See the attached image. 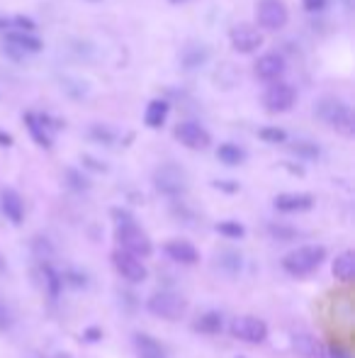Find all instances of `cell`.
<instances>
[{
	"label": "cell",
	"mask_w": 355,
	"mask_h": 358,
	"mask_svg": "<svg viewBox=\"0 0 355 358\" xmlns=\"http://www.w3.org/2000/svg\"><path fill=\"white\" fill-rule=\"evenodd\" d=\"M112 217H115V222H117L115 239H117V244L122 246L120 251H127V253H132V256H136V258L151 256V251H154V246H151V239L146 237V232L141 230L139 225H136L134 217H132L127 210H120V207H115V210H112Z\"/></svg>",
	"instance_id": "obj_1"
},
{
	"label": "cell",
	"mask_w": 355,
	"mask_h": 358,
	"mask_svg": "<svg viewBox=\"0 0 355 358\" xmlns=\"http://www.w3.org/2000/svg\"><path fill=\"white\" fill-rule=\"evenodd\" d=\"M326 258V248L322 244H307V246H299L294 251H290L287 256L283 258V268L290 273V276H309L312 271H317L319 266Z\"/></svg>",
	"instance_id": "obj_2"
},
{
	"label": "cell",
	"mask_w": 355,
	"mask_h": 358,
	"mask_svg": "<svg viewBox=\"0 0 355 358\" xmlns=\"http://www.w3.org/2000/svg\"><path fill=\"white\" fill-rule=\"evenodd\" d=\"M317 115L333 127L336 132L351 137L353 134V112L348 107V103H343L341 98H322L317 105Z\"/></svg>",
	"instance_id": "obj_3"
},
{
	"label": "cell",
	"mask_w": 355,
	"mask_h": 358,
	"mask_svg": "<svg viewBox=\"0 0 355 358\" xmlns=\"http://www.w3.org/2000/svg\"><path fill=\"white\" fill-rule=\"evenodd\" d=\"M146 310H149L154 317H161V320H180L187 310V300L178 295V292L161 290L149 297Z\"/></svg>",
	"instance_id": "obj_4"
},
{
	"label": "cell",
	"mask_w": 355,
	"mask_h": 358,
	"mask_svg": "<svg viewBox=\"0 0 355 358\" xmlns=\"http://www.w3.org/2000/svg\"><path fill=\"white\" fill-rule=\"evenodd\" d=\"M154 186H156V191L168 197L182 195L187 188L185 171H182L180 166H175V163H164V166L154 173Z\"/></svg>",
	"instance_id": "obj_5"
},
{
	"label": "cell",
	"mask_w": 355,
	"mask_h": 358,
	"mask_svg": "<svg viewBox=\"0 0 355 358\" xmlns=\"http://www.w3.org/2000/svg\"><path fill=\"white\" fill-rule=\"evenodd\" d=\"M255 17H258V24L263 29H270V32H278L287 24L290 13L287 5L283 0H260L255 5Z\"/></svg>",
	"instance_id": "obj_6"
},
{
	"label": "cell",
	"mask_w": 355,
	"mask_h": 358,
	"mask_svg": "<svg viewBox=\"0 0 355 358\" xmlns=\"http://www.w3.org/2000/svg\"><path fill=\"white\" fill-rule=\"evenodd\" d=\"M231 336H236L239 341H246V344H263L265 336H268V325L258 317H251V315H244V317H236L229 327Z\"/></svg>",
	"instance_id": "obj_7"
},
{
	"label": "cell",
	"mask_w": 355,
	"mask_h": 358,
	"mask_svg": "<svg viewBox=\"0 0 355 358\" xmlns=\"http://www.w3.org/2000/svg\"><path fill=\"white\" fill-rule=\"evenodd\" d=\"M229 42L239 54H253L263 47V34H260L258 27H253V24L241 22V24H234V27H231Z\"/></svg>",
	"instance_id": "obj_8"
},
{
	"label": "cell",
	"mask_w": 355,
	"mask_h": 358,
	"mask_svg": "<svg viewBox=\"0 0 355 358\" xmlns=\"http://www.w3.org/2000/svg\"><path fill=\"white\" fill-rule=\"evenodd\" d=\"M175 139L182 144V147L192 149V151H202V149H207L212 144V137L210 132H207L202 124L197 122H180L175 127Z\"/></svg>",
	"instance_id": "obj_9"
},
{
	"label": "cell",
	"mask_w": 355,
	"mask_h": 358,
	"mask_svg": "<svg viewBox=\"0 0 355 358\" xmlns=\"http://www.w3.org/2000/svg\"><path fill=\"white\" fill-rule=\"evenodd\" d=\"M294 100H297V93H294V88L287 86V83H275V86H270L268 91L263 93V105H265V110H270V112L292 110Z\"/></svg>",
	"instance_id": "obj_10"
},
{
	"label": "cell",
	"mask_w": 355,
	"mask_h": 358,
	"mask_svg": "<svg viewBox=\"0 0 355 358\" xmlns=\"http://www.w3.org/2000/svg\"><path fill=\"white\" fill-rule=\"evenodd\" d=\"M112 266H115V271L129 283H141V281H146V276H149L144 263H141L136 256H132V253H127V251H115V253H112Z\"/></svg>",
	"instance_id": "obj_11"
},
{
	"label": "cell",
	"mask_w": 355,
	"mask_h": 358,
	"mask_svg": "<svg viewBox=\"0 0 355 358\" xmlns=\"http://www.w3.org/2000/svg\"><path fill=\"white\" fill-rule=\"evenodd\" d=\"M285 66H287V64H285L283 54L268 52V54H263V57H258V61L253 64V73L260 81H278L285 73Z\"/></svg>",
	"instance_id": "obj_12"
},
{
	"label": "cell",
	"mask_w": 355,
	"mask_h": 358,
	"mask_svg": "<svg viewBox=\"0 0 355 358\" xmlns=\"http://www.w3.org/2000/svg\"><path fill=\"white\" fill-rule=\"evenodd\" d=\"M3 42H5V47H8L13 54H37L39 49H42V42H39L34 34L19 32V29L3 34Z\"/></svg>",
	"instance_id": "obj_13"
},
{
	"label": "cell",
	"mask_w": 355,
	"mask_h": 358,
	"mask_svg": "<svg viewBox=\"0 0 355 358\" xmlns=\"http://www.w3.org/2000/svg\"><path fill=\"white\" fill-rule=\"evenodd\" d=\"M0 207H3V215L8 217L13 225H22V217H24V202L19 197L17 191L13 188H5L0 193Z\"/></svg>",
	"instance_id": "obj_14"
},
{
	"label": "cell",
	"mask_w": 355,
	"mask_h": 358,
	"mask_svg": "<svg viewBox=\"0 0 355 358\" xmlns=\"http://www.w3.org/2000/svg\"><path fill=\"white\" fill-rule=\"evenodd\" d=\"M314 197L304 195V193H283V195L275 197V210L280 212H304L312 210Z\"/></svg>",
	"instance_id": "obj_15"
},
{
	"label": "cell",
	"mask_w": 355,
	"mask_h": 358,
	"mask_svg": "<svg viewBox=\"0 0 355 358\" xmlns=\"http://www.w3.org/2000/svg\"><path fill=\"white\" fill-rule=\"evenodd\" d=\"M166 256L173 258L175 263H182V266H192V263L200 261V251H197L192 244L180 241V239L166 244Z\"/></svg>",
	"instance_id": "obj_16"
},
{
	"label": "cell",
	"mask_w": 355,
	"mask_h": 358,
	"mask_svg": "<svg viewBox=\"0 0 355 358\" xmlns=\"http://www.w3.org/2000/svg\"><path fill=\"white\" fill-rule=\"evenodd\" d=\"M24 124H27L29 134H32V139L39 144V147L52 149V134H49L47 124H44V117L34 115V112H27V115H24Z\"/></svg>",
	"instance_id": "obj_17"
},
{
	"label": "cell",
	"mask_w": 355,
	"mask_h": 358,
	"mask_svg": "<svg viewBox=\"0 0 355 358\" xmlns=\"http://www.w3.org/2000/svg\"><path fill=\"white\" fill-rule=\"evenodd\" d=\"M134 349L139 358H168L164 346L149 334H134Z\"/></svg>",
	"instance_id": "obj_18"
},
{
	"label": "cell",
	"mask_w": 355,
	"mask_h": 358,
	"mask_svg": "<svg viewBox=\"0 0 355 358\" xmlns=\"http://www.w3.org/2000/svg\"><path fill=\"white\" fill-rule=\"evenodd\" d=\"M292 346H294V351H297L299 356H304V358H319V356H322V346H319V341L314 339L312 334H307V331H294V334H292Z\"/></svg>",
	"instance_id": "obj_19"
},
{
	"label": "cell",
	"mask_w": 355,
	"mask_h": 358,
	"mask_svg": "<svg viewBox=\"0 0 355 358\" xmlns=\"http://www.w3.org/2000/svg\"><path fill=\"white\" fill-rule=\"evenodd\" d=\"M333 276L341 283H353L355 278V253L353 251H343L336 256L333 261Z\"/></svg>",
	"instance_id": "obj_20"
},
{
	"label": "cell",
	"mask_w": 355,
	"mask_h": 358,
	"mask_svg": "<svg viewBox=\"0 0 355 358\" xmlns=\"http://www.w3.org/2000/svg\"><path fill=\"white\" fill-rule=\"evenodd\" d=\"M216 266H219V271H224L226 276H236V273L241 271V266H244V261H241L239 251L224 248V251L216 253Z\"/></svg>",
	"instance_id": "obj_21"
},
{
	"label": "cell",
	"mask_w": 355,
	"mask_h": 358,
	"mask_svg": "<svg viewBox=\"0 0 355 358\" xmlns=\"http://www.w3.org/2000/svg\"><path fill=\"white\" fill-rule=\"evenodd\" d=\"M166 117H168V103H166V100H151L149 107H146L144 122L149 124L151 129H159V127H164Z\"/></svg>",
	"instance_id": "obj_22"
},
{
	"label": "cell",
	"mask_w": 355,
	"mask_h": 358,
	"mask_svg": "<svg viewBox=\"0 0 355 358\" xmlns=\"http://www.w3.org/2000/svg\"><path fill=\"white\" fill-rule=\"evenodd\" d=\"M216 158L221 163H226V166H239V163H244L246 151L241 147H236V144H221L216 149Z\"/></svg>",
	"instance_id": "obj_23"
},
{
	"label": "cell",
	"mask_w": 355,
	"mask_h": 358,
	"mask_svg": "<svg viewBox=\"0 0 355 358\" xmlns=\"http://www.w3.org/2000/svg\"><path fill=\"white\" fill-rule=\"evenodd\" d=\"M180 61L185 68H200L202 64L207 61V47H202V44H190V47L182 52Z\"/></svg>",
	"instance_id": "obj_24"
},
{
	"label": "cell",
	"mask_w": 355,
	"mask_h": 358,
	"mask_svg": "<svg viewBox=\"0 0 355 358\" xmlns=\"http://www.w3.org/2000/svg\"><path fill=\"white\" fill-rule=\"evenodd\" d=\"M195 329L202 331V334H219L221 331V315L219 312H205V315L195 322Z\"/></svg>",
	"instance_id": "obj_25"
},
{
	"label": "cell",
	"mask_w": 355,
	"mask_h": 358,
	"mask_svg": "<svg viewBox=\"0 0 355 358\" xmlns=\"http://www.w3.org/2000/svg\"><path fill=\"white\" fill-rule=\"evenodd\" d=\"M44 281H47V288H49V295L52 297H56L58 292H61V285H63V281H61V273H56L54 271L49 263H44Z\"/></svg>",
	"instance_id": "obj_26"
},
{
	"label": "cell",
	"mask_w": 355,
	"mask_h": 358,
	"mask_svg": "<svg viewBox=\"0 0 355 358\" xmlns=\"http://www.w3.org/2000/svg\"><path fill=\"white\" fill-rule=\"evenodd\" d=\"M32 248H34V256L37 258H52L54 256V246H52V241H49L47 237H34V241H32Z\"/></svg>",
	"instance_id": "obj_27"
},
{
	"label": "cell",
	"mask_w": 355,
	"mask_h": 358,
	"mask_svg": "<svg viewBox=\"0 0 355 358\" xmlns=\"http://www.w3.org/2000/svg\"><path fill=\"white\" fill-rule=\"evenodd\" d=\"M219 234H224V237H229V239H241L246 234V230H244V225H239V222H219V225L214 227Z\"/></svg>",
	"instance_id": "obj_28"
},
{
	"label": "cell",
	"mask_w": 355,
	"mask_h": 358,
	"mask_svg": "<svg viewBox=\"0 0 355 358\" xmlns=\"http://www.w3.org/2000/svg\"><path fill=\"white\" fill-rule=\"evenodd\" d=\"M258 137L263 139V142L280 144V142H285V139H287V132H285V129H280V127H263V129H258Z\"/></svg>",
	"instance_id": "obj_29"
},
{
	"label": "cell",
	"mask_w": 355,
	"mask_h": 358,
	"mask_svg": "<svg viewBox=\"0 0 355 358\" xmlns=\"http://www.w3.org/2000/svg\"><path fill=\"white\" fill-rule=\"evenodd\" d=\"M66 178H68V186H71L73 191H78V193H83V191H88V188H90L88 178H86V176H81V173H78L76 168H68V171H66Z\"/></svg>",
	"instance_id": "obj_30"
},
{
	"label": "cell",
	"mask_w": 355,
	"mask_h": 358,
	"mask_svg": "<svg viewBox=\"0 0 355 358\" xmlns=\"http://www.w3.org/2000/svg\"><path fill=\"white\" fill-rule=\"evenodd\" d=\"M15 325V317H13V310L0 300V331H10Z\"/></svg>",
	"instance_id": "obj_31"
},
{
	"label": "cell",
	"mask_w": 355,
	"mask_h": 358,
	"mask_svg": "<svg viewBox=\"0 0 355 358\" xmlns=\"http://www.w3.org/2000/svg\"><path fill=\"white\" fill-rule=\"evenodd\" d=\"M294 151L302 154V156H307V158H317L319 156V147H314V144H304V142L294 144Z\"/></svg>",
	"instance_id": "obj_32"
},
{
	"label": "cell",
	"mask_w": 355,
	"mask_h": 358,
	"mask_svg": "<svg viewBox=\"0 0 355 358\" xmlns=\"http://www.w3.org/2000/svg\"><path fill=\"white\" fill-rule=\"evenodd\" d=\"M324 5H326V0H304V8H307L309 13H317V10H322Z\"/></svg>",
	"instance_id": "obj_33"
},
{
	"label": "cell",
	"mask_w": 355,
	"mask_h": 358,
	"mask_svg": "<svg viewBox=\"0 0 355 358\" xmlns=\"http://www.w3.org/2000/svg\"><path fill=\"white\" fill-rule=\"evenodd\" d=\"M331 356H333V358H351V351H346L343 346L333 344V346H331Z\"/></svg>",
	"instance_id": "obj_34"
},
{
	"label": "cell",
	"mask_w": 355,
	"mask_h": 358,
	"mask_svg": "<svg viewBox=\"0 0 355 358\" xmlns=\"http://www.w3.org/2000/svg\"><path fill=\"white\" fill-rule=\"evenodd\" d=\"M102 336V331L97 329V327H93V329H86V334H83V339L86 341H97Z\"/></svg>",
	"instance_id": "obj_35"
},
{
	"label": "cell",
	"mask_w": 355,
	"mask_h": 358,
	"mask_svg": "<svg viewBox=\"0 0 355 358\" xmlns=\"http://www.w3.org/2000/svg\"><path fill=\"white\" fill-rule=\"evenodd\" d=\"M270 232H273L275 237H285V239L294 237V232H292V230H283V227H270Z\"/></svg>",
	"instance_id": "obj_36"
},
{
	"label": "cell",
	"mask_w": 355,
	"mask_h": 358,
	"mask_svg": "<svg viewBox=\"0 0 355 358\" xmlns=\"http://www.w3.org/2000/svg\"><path fill=\"white\" fill-rule=\"evenodd\" d=\"M10 144H13V139L8 134H0V147H10Z\"/></svg>",
	"instance_id": "obj_37"
},
{
	"label": "cell",
	"mask_w": 355,
	"mask_h": 358,
	"mask_svg": "<svg viewBox=\"0 0 355 358\" xmlns=\"http://www.w3.org/2000/svg\"><path fill=\"white\" fill-rule=\"evenodd\" d=\"M3 268H5V263H3V258H0V271H3Z\"/></svg>",
	"instance_id": "obj_38"
},
{
	"label": "cell",
	"mask_w": 355,
	"mask_h": 358,
	"mask_svg": "<svg viewBox=\"0 0 355 358\" xmlns=\"http://www.w3.org/2000/svg\"><path fill=\"white\" fill-rule=\"evenodd\" d=\"M171 3H185V0H171Z\"/></svg>",
	"instance_id": "obj_39"
},
{
	"label": "cell",
	"mask_w": 355,
	"mask_h": 358,
	"mask_svg": "<svg viewBox=\"0 0 355 358\" xmlns=\"http://www.w3.org/2000/svg\"><path fill=\"white\" fill-rule=\"evenodd\" d=\"M58 358H68V356H66V354H61V356H58Z\"/></svg>",
	"instance_id": "obj_40"
}]
</instances>
